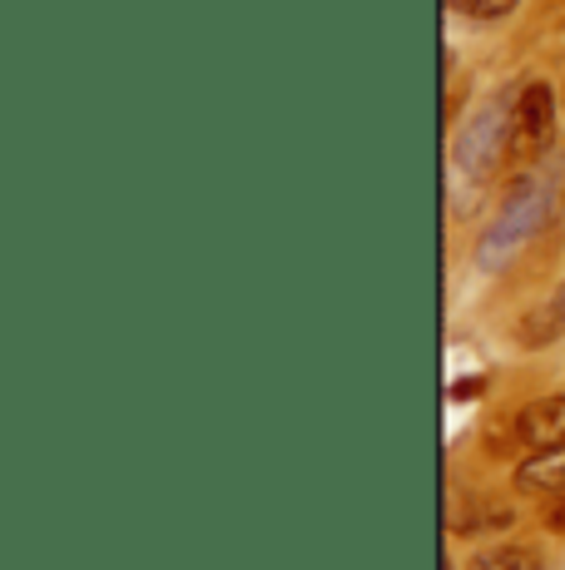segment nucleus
Here are the masks:
<instances>
[{
	"label": "nucleus",
	"instance_id": "f257e3e1",
	"mask_svg": "<svg viewBox=\"0 0 565 570\" xmlns=\"http://www.w3.org/2000/svg\"><path fill=\"white\" fill-rule=\"evenodd\" d=\"M551 208H556V174H526L516 189L502 199L496 218L486 224L482 244H476V263L486 273H502L516 254H526V244L546 228Z\"/></svg>",
	"mask_w": 565,
	"mask_h": 570
},
{
	"label": "nucleus",
	"instance_id": "f03ea898",
	"mask_svg": "<svg viewBox=\"0 0 565 570\" xmlns=\"http://www.w3.org/2000/svg\"><path fill=\"white\" fill-rule=\"evenodd\" d=\"M511 125H516V95L496 90L486 105H476L472 115L462 119L452 145V164L466 174V179H492L496 164L511 155Z\"/></svg>",
	"mask_w": 565,
	"mask_h": 570
},
{
	"label": "nucleus",
	"instance_id": "7ed1b4c3",
	"mask_svg": "<svg viewBox=\"0 0 565 570\" xmlns=\"http://www.w3.org/2000/svg\"><path fill=\"white\" fill-rule=\"evenodd\" d=\"M556 135V90L546 80H531L516 95V125H511V149L516 155H541Z\"/></svg>",
	"mask_w": 565,
	"mask_h": 570
},
{
	"label": "nucleus",
	"instance_id": "20e7f679",
	"mask_svg": "<svg viewBox=\"0 0 565 570\" xmlns=\"http://www.w3.org/2000/svg\"><path fill=\"white\" fill-rule=\"evenodd\" d=\"M516 442H526L531 452L546 446H565V397H541L531 407L516 412Z\"/></svg>",
	"mask_w": 565,
	"mask_h": 570
},
{
	"label": "nucleus",
	"instance_id": "39448f33",
	"mask_svg": "<svg viewBox=\"0 0 565 570\" xmlns=\"http://www.w3.org/2000/svg\"><path fill=\"white\" fill-rule=\"evenodd\" d=\"M516 337H521V347H551V343H561V337H565V283L551 293V298H541L536 308L521 317Z\"/></svg>",
	"mask_w": 565,
	"mask_h": 570
},
{
	"label": "nucleus",
	"instance_id": "423d86ee",
	"mask_svg": "<svg viewBox=\"0 0 565 570\" xmlns=\"http://www.w3.org/2000/svg\"><path fill=\"white\" fill-rule=\"evenodd\" d=\"M516 487L531 497H556L565 491V446H546V452H531L516 466Z\"/></svg>",
	"mask_w": 565,
	"mask_h": 570
},
{
	"label": "nucleus",
	"instance_id": "0eeeda50",
	"mask_svg": "<svg viewBox=\"0 0 565 570\" xmlns=\"http://www.w3.org/2000/svg\"><path fill=\"white\" fill-rule=\"evenodd\" d=\"M472 570H546V561L531 546H492V551L476 556Z\"/></svg>",
	"mask_w": 565,
	"mask_h": 570
},
{
	"label": "nucleus",
	"instance_id": "6e6552de",
	"mask_svg": "<svg viewBox=\"0 0 565 570\" xmlns=\"http://www.w3.org/2000/svg\"><path fill=\"white\" fill-rule=\"evenodd\" d=\"M447 6L456 10V16H466V20H502V16H511V10L521 6V0H447Z\"/></svg>",
	"mask_w": 565,
	"mask_h": 570
},
{
	"label": "nucleus",
	"instance_id": "1a4fd4ad",
	"mask_svg": "<svg viewBox=\"0 0 565 570\" xmlns=\"http://www.w3.org/2000/svg\"><path fill=\"white\" fill-rule=\"evenodd\" d=\"M546 525H551V531H561V535H565V491H556V497H551V507H546Z\"/></svg>",
	"mask_w": 565,
	"mask_h": 570
},
{
	"label": "nucleus",
	"instance_id": "9d476101",
	"mask_svg": "<svg viewBox=\"0 0 565 570\" xmlns=\"http://www.w3.org/2000/svg\"><path fill=\"white\" fill-rule=\"evenodd\" d=\"M561 100H565V95H561Z\"/></svg>",
	"mask_w": 565,
	"mask_h": 570
}]
</instances>
